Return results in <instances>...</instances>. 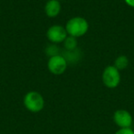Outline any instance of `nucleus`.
<instances>
[{
  "mask_svg": "<svg viewBox=\"0 0 134 134\" xmlns=\"http://www.w3.org/2000/svg\"><path fill=\"white\" fill-rule=\"evenodd\" d=\"M68 36L74 38L83 37L87 33L89 30V23L83 17H73L67 21L64 26Z\"/></svg>",
  "mask_w": 134,
  "mask_h": 134,
  "instance_id": "1",
  "label": "nucleus"
},
{
  "mask_svg": "<svg viewBox=\"0 0 134 134\" xmlns=\"http://www.w3.org/2000/svg\"><path fill=\"white\" fill-rule=\"evenodd\" d=\"M23 105L28 111L31 113H39L44 108L45 100L40 92L29 91L23 97Z\"/></svg>",
  "mask_w": 134,
  "mask_h": 134,
  "instance_id": "2",
  "label": "nucleus"
},
{
  "mask_svg": "<svg viewBox=\"0 0 134 134\" xmlns=\"http://www.w3.org/2000/svg\"><path fill=\"white\" fill-rule=\"evenodd\" d=\"M101 79L106 87L109 88V89L117 88L121 81L120 71L118 70L114 65H108L103 70Z\"/></svg>",
  "mask_w": 134,
  "mask_h": 134,
  "instance_id": "3",
  "label": "nucleus"
},
{
  "mask_svg": "<svg viewBox=\"0 0 134 134\" xmlns=\"http://www.w3.org/2000/svg\"><path fill=\"white\" fill-rule=\"evenodd\" d=\"M68 67V61L61 54L49 57L47 62V68L49 72L54 75H62L65 73Z\"/></svg>",
  "mask_w": 134,
  "mask_h": 134,
  "instance_id": "4",
  "label": "nucleus"
},
{
  "mask_svg": "<svg viewBox=\"0 0 134 134\" xmlns=\"http://www.w3.org/2000/svg\"><path fill=\"white\" fill-rule=\"evenodd\" d=\"M67 36L68 34L66 32V30L62 25H52L49 27L46 32V37L48 41L53 44L63 43L67 38Z\"/></svg>",
  "mask_w": 134,
  "mask_h": 134,
  "instance_id": "5",
  "label": "nucleus"
},
{
  "mask_svg": "<svg viewBox=\"0 0 134 134\" xmlns=\"http://www.w3.org/2000/svg\"><path fill=\"white\" fill-rule=\"evenodd\" d=\"M113 120L119 129L131 128L133 124V118L126 109L116 110L113 114Z\"/></svg>",
  "mask_w": 134,
  "mask_h": 134,
  "instance_id": "6",
  "label": "nucleus"
},
{
  "mask_svg": "<svg viewBox=\"0 0 134 134\" xmlns=\"http://www.w3.org/2000/svg\"><path fill=\"white\" fill-rule=\"evenodd\" d=\"M62 5L60 1L57 0H48L44 6L45 15L51 19L58 17L61 13Z\"/></svg>",
  "mask_w": 134,
  "mask_h": 134,
  "instance_id": "7",
  "label": "nucleus"
},
{
  "mask_svg": "<svg viewBox=\"0 0 134 134\" xmlns=\"http://www.w3.org/2000/svg\"><path fill=\"white\" fill-rule=\"evenodd\" d=\"M129 58L126 55H119L114 61V66L117 68L118 70L121 71V70L126 69L129 65Z\"/></svg>",
  "mask_w": 134,
  "mask_h": 134,
  "instance_id": "8",
  "label": "nucleus"
},
{
  "mask_svg": "<svg viewBox=\"0 0 134 134\" xmlns=\"http://www.w3.org/2000/svg\"><path fill=\"white\" fill-rule=\"evenodd\" d=\"M63 43L65 50L68 51V52H73V51L76 50L77 48V39L71 37V36H67V38L64 40Z\"/></svg>",
  "mask_w": 134,
  "mask_h": 134,
  "instance_id": "9",
  "label": "nucleus"
},
{
  "mask_svg": "<svg viewBox=\"0 0 134 134\" xmlns=\"http://www.w3.org/2000/svg\"><path fill=\"white\" fill-rule=\"evenodd\" d=\"M46 54L49 57H52V56H55L60 54L59 52V48L57 47V44H53V43H51L49 46H47L46 50H45Z\"/></svg>",
  "mask_w": 134,
  "mask_h": 134,
  "instance_id": "10",
  "label": "nucleus"
},
{
  "mask_svg": "<svg viewBox=\"0 0 134 134\" xmlns=\"http://www.w3.org/2000/svg\"><path fill=\"white\" fill-rule=\"evenodd\" d=\"M115 134H134V130L132 128H125V129H119Z\"/></svg>",
  "mask_w": 134,
  "mask_h": 134,
  "instance_id": "11",
  "label": "nucleus"
},
{
  "mask_svg": "<svg viewBox=\"0 0 134 134\" xmlns=\"http://www.w3.org/2000/svg\"><path fill=\"white\" fill-rule=\"evenodd\" d=\"M124 2L126 3V5H128L130 8H134V0H124Z\"/></svg>",
  "mask_w": 134,
  "mask_h": 134,
  "instance_id": "12",
  "label": "nucleus"
},
{
  "mask_svg": "<svg viewBox=\"0 0 134 134\" xmlns=\"http://www.w3.org/2000/svg\"><path fill=\"white\" fill-rule=\"evenodd\" d=\"M57 1H60V2H61V1H62V0H57Z\"/></svg>",
  "mask_w": 134,
  "mask_h": 134,
  "instance_id": "13",
  "label": "nucleus"
}]
</instances>
